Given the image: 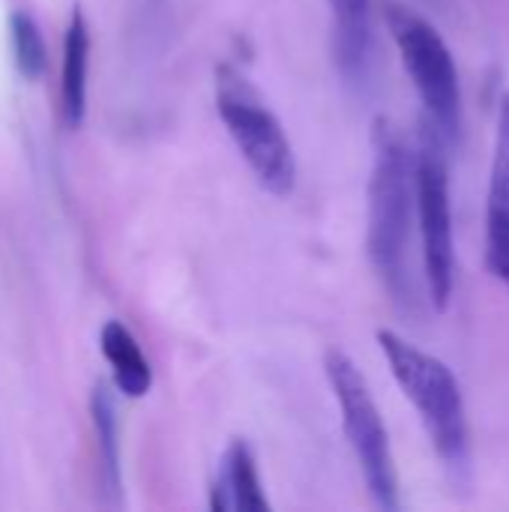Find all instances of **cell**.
I'll list each match as a JSON object with an SVG mask.
<instances>
[{"label": "cell", "instance_id": "9c48e42d", "mask_svg": "<svg viewBox=\"0 0 509 512\" xmlns=\"http://www.w3.org/2000/svg\"><path fill=\"white\" fill-rule=\"evenodd\" d=\"M210 510L216 512H264L270 510V501L261 489L255 456L246 441H234L225 450L222 471L210 492Z\"/></svg>", "mask_w": 509, "mask_h": 512}, {"label": "cell", "instance_id": "3957f363", "mask_svg": "<svg viewBox=\"0 0 509 512\" xmlns=\"http://www.w3.org/2000/svg\"><path fill=\"white\" fill-rule=\"evenodd\" d=\"M216 111L258 183L273 195H288L297 183L294 147L261 93L228 63L216 69Z\"/></svg>", "mask_w": 509, "mask_h": 512}, {"label": "cell", "instance_id": "4fadbf2b", "mask_svg": "<svg viewBox=\"0 0 509 512\" xmlns=\"http://www.w3.org/2000/svg\"><path fill=\"white\" fill-rule=\"evenodd\" d=\"M9 42H12V60L24 78H39L48 66L45 42L36 27V21L27 12H12L9 18Z\"/></svg>", "mask_w": 509, "mask_h": 512}, {"label": "cell", "instance_id": "7a4b0ae2", "mask_svg": "<svg viewBox=\"0 0 509 512\" xmlns=\"http://www.w3.org/2000/svg\"><path fill=\"white\" fill-rule=\"evenodd\" d=\"M378 345L390 363L393 378L417 408L432 447L438 450L441 462L450 468L468 465V417L465 399L459 390L456 375L438 357L420 351L399 333L381 330Z\"/></svg>", "mask_w": 509, "mask_h": 512}, {"label": "cell", "instance_id": "52a82bcc", "mask_svg": "<svg viewBox=\"0 0 509 512\" xmlns=\"http://www.w3.org/2000/svg\"><path fill=\"white\" fill-rule=\"evenodd\" d=\"M486 267L509 288V93L501 99L498 144L486 204Z\"/></svg>", "mask_w": 509, "mask_h": 512}, {"label": "cell", "instance_id": "6da1fadb", "mask_svg": "<svg viewBox=\"0 0 509 512\" xmlns=\"http://www.w3.org/2000/svg\"><path fill=\"white\" fill-rule=\"evenodd\" d=\"M375 162L369 177V258L387 291L408 303L411 285V225H414V159L402 135L378 120L372 132Z\"/></svg>", "mask_w": 509, "mask_h": 512}, {"label": "cell", "instance_id": "5b68a950", "mask_svg": "<svg viewBox=\"0 0 509 512\" xmlns=\"http://www.w3.org/2000/svg\"><path fill=\"white\" fill-rule=\"evenodd\" d=\"M324 369L330 378V387L336 393L339 411H342V426L348 435V444L357 453L363 480L369 486V495L381 510H399V480H396V465H393V450H390V435L381 420V411L372 399V390L357 369V363L342 354V351H327Z\"/></svg>", "mask_w": 509, "mask_h": 512}, {"label": "cell", "instance_id": "277c9868", "mask_svg": "<svg viewBox=\"0 0 509 512\" xmlns=\"http://www.w3.org/2000/svg\"><path fill=\"white\" fill-rule=\"evenodd\" d=\"M384 15L414 90L429 111L432 129L447 147H456L462 141V87L453 51L444 36L408 6L387 3Z\"/></svg>", "mask_w": 509, "mask_h": 512}, {"label": "cell", "instance_id": "7c38bea8", "mask_svg": "<svg viewBox=\"0 0 509 512\" xmlns=\"http://www.w3.org/2000/svg\"><path fill=\"white\" fill-rule=\"evenodd\" d=\"M93 429H96V447H99V480L102 489L117 495L120 492V441H117V411L114 399L105 384L93 390L90 399Z\"/></svg>", "mask_w": 509, "mask_h": 512}, {"label": "cell", "instance_id": "30bf717a", "mask_svg": "<svg viewBox=\"0 0 509 512\" xmlns=\"http://www.w3.org/2000/svg\"><path fill=\"white\" fill-rule=\"evenodd\" d=\"M87 57H90V30L81 6H75L63 36V69H60V111L69 129H78L87 114Z\"/></svg>", "mask_w": 509, "mask_h": 512}, {"label": "cell", "instance_id": "8992f818", "mask_svg": "<svg viewBox=\"0 0 509 512\" xmlns=\"http://www.w3.org/2000/svg\"><path fill=\"white\" fill-rule=\"evenodd\" d=\"M414 210L423 237L426 288L435 312H447L456 288V237L450 213V183L441 156V138L435 129L423 135L414 156Z\"/></svg>", "mask_w": 509, "mask_h": 512}, {"label": "cell", "instance_id": "8fae6325", "mask_svg": "<svg viewBox=\"0 0 509 512\" xmlns=\"http://www.w3.org/2000/svg\"><path fill=\"white\" fill-rule=\"evenodd\" d=\"M99 348L102 357L111 369L114 387L129 396V399H141L150 393L153 387V369L147 363V357L141 354V345L135 342L132 330L120 321H108L99 333Z\"/></svg>", "mask_w": 509, "mask_h": 512}, {"label": "cell", "instance_id": "ba28073f", "mask_svg": "<svg viewBox=\"0 0 509 512\" xmlns=\"http://www.w3.org/2000/svg\"><path fill=\"white\" fill-rule=\"evenodd\" d=\"M330 9L336 66L348 84H360L372 57V0H330Z\"/></svg>", "mask_w": 509, "mask_h": 512}]
</instances>
